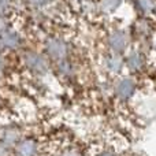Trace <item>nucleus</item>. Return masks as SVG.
Returning <instances> with one entry per match:
<instances>
[{
    "label": "nucleus",
    "mask_w": 156,
    "mask_h": 156,
    "mask_svg": "<svg viewBox=\"0 0 156 156\" xmlns=\"http://www.w3.org/2000/svg\"><path fill=\"white\" fill-rule=\"evenodd\" d=\"M126 63H127V67H129L132 71H138L141 69V66H143V59H141L140 54L132 52V54L127 56Z\"/></svg>",
    "instance_id": "39448f33"
},
{
    "label": "nucleus",
    "mask_w": 156,
    "mask_h": 156,
    "mask_svg": "<svg viewBox=\"0 0 156 156\" xmlns=\"http://www.w3.org/2000/svg\"><path fill=\"white\" fill-rule=\"evenodd\" d=\"M155 14H156V7H155Z\"/></svg>",
    "instance_id": "ddd939ff"
},
{
    "label": "nucleus",
    "mask_w": 156,
    "mask_h": 156,
    "mask_svg": "<svg viewBox=\"0 0 156 156\" xmlns=\"http://www.w3.org/2000/svg\"><path fill=\"white\" fill-rule=\"evenodd\" d=\"M47 49H48L49 55L54 59H62L66 55V47L60 40H52L47 44Z\"/></svg>",
    "instance_id": "7ed1b4c3"
},
{
    "label": "nucleus",
    "mask_w": 156,
    "mask_h": 156,
    "mask_svg": "<svg viewBox=\"0 0 156 156\" xmlns=\"http://www.w3.org/2000/svg\"><path fill=\"white\" fill-rule=\"evenodd\" d=\"M16 156H36L38 154V141L33 137H25L19 140L15 147Z\"/></svg>",
    "instance_id": "f257e3e1"
},
{
    "label": "nucleus",
    "mask_w": 156,
    "mask_h": 156,
    "mask_svg": "<svg viewBox=\"0 0 156 156\" xmlns=\"http://www.w3.org/2000/svg\"><path fill=\"white\" fill-rule=\"evenodd\" d=\"M99 156H115V155L111 154V152H103V154H100Z\"/></svg>",
    "instance_id": "9b49d317"
},
{
    "label": "nucleus",
    "mask_w": 156,
    "mask_h": 156,
    "mask_svg": "<svg viewBox=\"0 0 156 156\" xmlns=\"http://www.w3.org/2000/svg\"><path fill=\"white\" fill-rule=\"evenodd\" d=\"M60 156H81V155H80V152H78L77 149L69 148V149H66V151L63 152V155H60Z\"/></svg>",
    "instance_id": "9d476101"
},
{
    "label": "nucleus",
    "mask_w": 156,
    "mask_h": 156,
    "mask_svg": "<svg viewBox=\"0 0 156 156\" xmlns=\"http://www.w3.org/2000/svg\"><path fill=\"white\" fill-rule=\"evenodd\" d=\"M134 92H136V83L132 80H129V78L122 80L118 83V86H116V96L119 99H123V100L130 99L134 94Z\"/></svg>",
    "instance_id": "f03ea898"
},
{
    "label": "nucleus",
    "mask_w": 156,
    "mask_h": 156,
    "mask_svg": "<svg viewBox=\"0 0 156 156\" xmlns=\"http://www.w3.org/2000/svg\"><path fill=\"white\" fill-rule=\"evenodd\" d=\"M3 44H4L5 47H8V48H14V47L18 44V37H16L15 33L12 32H4L3 33Z\"/></svg>",
    "instance_id": "0eeeda50"
},
{
    "label": "nucleus",
    "mask_w": 156,
    "mask_h": 156,
    "mask_svg": "<svg viewBox=\"0 0 156 156\" xmlns=\"http://www.w3.org/2000/svg\"><path fill=\"white\" fill-rule=\"evenodd\" d=\"M32 7H36V8H40V7H45L51 3V0H27Z\"/></svg>",
    "instance_id": "1a4fd4ad"
},
{
    "label": "nucleus",
    "mask_w": 156,
    "mask_h": 156,
    "mask_svg": "<svg viewBox=\"0 0 156 156\" xmlns=\"http://www.w3.org/2000/svg\"><path fill=\"white\" fill-rule=\"evenodd\" d=\"M110 45L115 52H122L126 47V40H125L123 33L121 32H114L110 36Z\"/></svg>",
    "instance_id": "20e7f679"
},
{
    "label": "nucleus",
    "mask_w": 156,
    "mask_h": 156,
    "mask_svg": "<svg viewBox=\"0 0 156 156\" xmlns=\"http://www.w3.org/2000/svg\"><path fill=\"white\" fill-rule=\"evenodd\" d=\"M108 67L114 71L119 70V67H121V62H119V59H116V56H110V59H108Z\"/></svg>",
    "instance_id": "6e6552de"
},
{
    "label": "nucleus",
    "mask_w": 156,
    "mask_h": 156,
    "mask_svg": "<svg viewBox=\"0 0 156 156\" xmlns=\"http://www.w3.org/2000/svg\"><path fill=\"white\" fill-rule=\"evenodd\" d=\"M26 58H27V65H29L32 69H36V70H38V71L45 70L44 62L40 59V58H38V55L29 54V55H26Z\"/></svg>",
    "instance_id": "423d86ee"
},
{
    "label": "nucleus",
    "mask_w": 156,
    "mask_h": 156,
    "mask_svg": "<svg viewBox=\"0 0 156 156\" xmlns=\"http://www.w3.org/2000/svg\"><path fill=\"white\" fill-rule=\"evenodd\" d=\"M5 3H7V0H0V7H3Z\"/></svg>",
    "instance_id": "f8f14e48"
}]
</instances>
